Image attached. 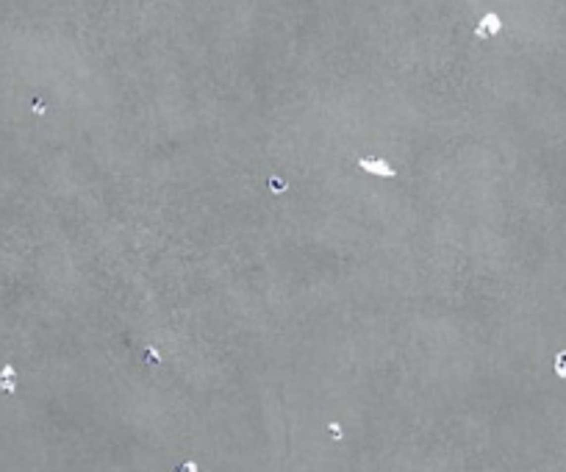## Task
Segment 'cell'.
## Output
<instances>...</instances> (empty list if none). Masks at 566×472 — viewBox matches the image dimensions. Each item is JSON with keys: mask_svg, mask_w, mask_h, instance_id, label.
<instances>
[{"mask_svg": "<svg viewBox=\"0 0 566 472\" xmlns=\"http://www.w3.org/2000/svg\"><path fill=\"white\" fill-rule=\"evenodd\" d=\"M358 167L366 169V172H372V175L394 178V167H392V164H386V161H380V158H361V161H358Z\"/></svg>", "mask_w": 566, "mask_h": 472, "instance_id": "obj_1", "label": "cell"}, {"mask_svg": "<svg viewBox=\"0 0 566 472\" xmlns=\"http://www.w3.org/2000/svg\"><path fill=\"white\" fill-rule=\"evenodd\" d=\"M497 31H500V20L494 14H486L483 22L477 25V36H489V34H497Z\"/></svg>", "mask_w": 566, "mask_h": 472, "instance_id": "obj_2", "label": "cell"}, {"mask_svg": "<svg viewBox=\"0 0 566 472\" xmlns=\"http://www.w3.org/2000/svg\"><path fill=\"white\" fill-rule=\"evenodd\" d=\"M558 375H561V378H566V353H561V356H558Z\"/></svg>", "mask_w": 566, "mask_h": 472, "instance_id": "obj_3", "label": "cell"}]
</instances>
